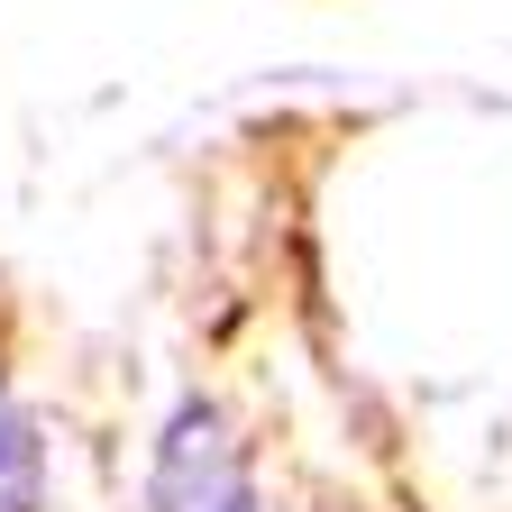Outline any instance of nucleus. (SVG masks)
Here are the masks:
<instances>
[{
  "label": "nucleus",
  "mask_w": 512,
  "mask_h": 512,
  "mask_svg": "<svg viewBox=\"0 0 512 512\" xmlns=\"http://www.w3.org/2000/svg\"><path fill=\"white\" fill-rule=\"evenodd\" d=\"M156 512H266L256 458L211 394H183L156 439Z\"/></svg>",
  "instance_id": "f257e3e1"
},
{
  "label": "nucleus",
  "mask_w": 512,
  "mask_h": 512,
  "mask_svg": "<svg viewBox=\"0 0 512 512\" xmlns=\"http://www.w3.org/2000/svg\"><path fill=\"white\" fill-rule=\"evenodd\" d=\"M0 512H46V439L10 384H0Z\"/></svg>",
  "instance_id": "f03ea898"
}]
</instances>
